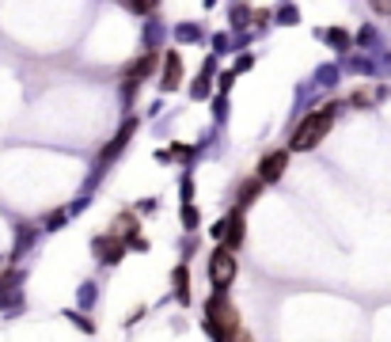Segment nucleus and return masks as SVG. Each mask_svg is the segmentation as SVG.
<instances>
[{
    "instance_id": "6ab92c4d",
    "label": "nucleus",
    "mask_w": 391,
    "mask_h": 342,
    "mask_svg": "<svg viewBox=\"0 0 391 342\" xmlns=\"http://www.w3.org/2000/svg\"><path fill=\"white\" fill-rule=\"evenodd\" d=\"M19 304H23V293H19V289L0 293V312H19Z\"/></svg>"
},
{
    "instance_id": "ddd939ff",
    "label": "nucleus",
    "mask_w": 391,
    "mask_h": 342,
    "mask_svg": "<svg viewBox=\"0 0 391 342\" xmlns=\"http://www.w3.org/2000/svg\"><path fill=\"white\" fill-rule=\"evenodd\" d=\"M160 42H164V23L160 19H149V23H144V53H156Z\"/></svg>"
},
{
    "instance_id": "bb28decb",
    "label": "nucleus",
    "mask_w": 391,
    "mask_h": 342,
    "mask_svg": "<svg viewBox=\"0 0 391 342\" xmlns=\"http://www.w3.org/2000/svg\"><path fill=\"white\" fill-rule=\"evenodd\" d=\"M277 23L293 27V23H296V8H289V4H285V8H277Z\"/></svg>"
},
{
    "instance_id": "a878e982",
    "label": "nucleus",
    "mask_w": 391,
    "mask_h": 342,
    "mask_svg": "<svg viewBox=\"0 0 391 342\" xmlns=\"http://www.w3.org/2000/svg\"><path fill=\"white\" fill-rule=\"evenodd\" d=\"M334 76H338V65H323V69L316 73L319 84H334Z\"/></svg>"
},
{
    "instance_id": "a211bd4d",
    "label": "nucleus",
    "mask_w": 391,
    "mask_h": 342,
    "mask_svg": "<svg viewBox=\"0 0 391 342\" xmlns=\"http://www.w3.org/2000/svg\"><path fill=\"white\" fill-rule=\"evenodd\" d=\"M175 38L178 42H198V38H202V27H198V23H178L175 27Z\"/></svg>"
},
{
    "instance_id": "0eeeda50",
    "label": "nucleus",
    "mask_w": 391,
    "mask_h": 342,
    "mask_svg": "<svg viewBox=\"0 0 391 342\" xmlns=\"http://www.w3.org/2000/svg\"><path fill=\"white\" fill-rule=\"evenodd\" d=\"M220 247L232 251V255L243 247V209H232L225 217V240H220Z\"/></svg>"
},
{
    "instance_id": "9d476101",
    "label": "nucleus",
    "mask_w": 391,
    "mask_h": 342,
    "mask_svg": "<svg viewBox=\"0 0 391 342\" xmlns=\"http://www.w3.org/2000/svg\"><path fill=\"white\" fill-rule=\"evenodd\" d=\"M171 289H175L178 304H190V270H186V262H178V267L171 270Z\"/></svg>"
},
{
    "instance_id": "f03ea898",
    "label": "nucleus",
    "mask_w": 391,
    "mask_h": 342,
    "mask_svg": "<svg viewBox=\"0 0 391 342\" xmlns=\"http://www.w3.org/2000/svg\"><path fill=\"white\" fill-rule=\"evenodd\" d=\"M240 327H243V319L236 312V304L228 301V293H209V301H205V331L209 335L217 342H228Z\"/></svg>"
},
{
    "instance_id": "20e7f679",
    "label": "nucleus",
    "mask_w": 391,
    "mask_h": 342,
    "mask_svg": "<svg viewBox=\"0 0 391 342\" xmlns=\"http://www.w3.org/2000/svg\"><path fill=\"white\" fill-rule=\"evenodd\" d=\"M133 134H137V118H126V126H122L118 129V134H114V141H110V145L103 149V152H99V164H95V175H92V179H87V186H92V183H99V179H103V168H107V164L110 160H114L118 156V152L122 149H126L129 145V137Z\"/></svg>"
},
{
    "instance_id": "cd10ccee",
    "label": "nucleus",
    "mask_w": 391,
    "mask_h": 342,
    "mask_svg": "<svg viewBox=\"0 0 391 342\" xmlns=\"http://www.w3.org/2000/svg\"><path fill=\"white\" fill-rule=\"evenodd\" d=\"M133 16H152L156 12V4H144V0H133V4H126Z\"/></svg>"
},
{
    "instance_id": "5701e85b",
    "label": "nucleus",
    "mask_w": 391,
    "mask_h": 342,
    "mask_svg": "<svg viewBox=\"0 0 391 342\" xmlns=\"http://www.w3.org/2000/svg\"><path fill=\"white\" fill-rule=\"evenodd\" d=\"M65 319H69V324H76V327L84 331V335H95V324H87L84 312H65Z\"/></svg>"
},
{
    "instance_id": "dca6fc26",
    "label": "nucleus",
    "mask_w": 391,
    "mask_h": 342,
    "mask_svg": "<svg viewBox=\"0 0 391 342\" xmlns=\"http://www.w3.org/2000/svg\"><path fill=\"white\" fill-rule=\"evenodd\" d=\"M190 99H213V80H209V76H198V80L190 84Z\"/></svg>"
},
{
    "instance_id": "f704fd0d",
    "label": "nucleus",
    "mask_w": 391,
    "mask_h": 342,
    "mask_svg": "<svg viewBox=\"0 0 391 342\" xmlns=\"http://www.w3.org/2000/svg\"><path fill=\"white\" fill-rule=\"evenodd\" d=\"M129 247H133V251H149V240L137 236V240H129Z\"/></svg>"
},
{
    "instance_id": "393cba45",
    "label": "nucleus",
    "mask_w": 391,
    "mask_h": 342,
    "mask_svg": "<svg viewBox=\"0 0 391 342\" xmlns=\"http://www.w3.org/2000/svg\"><path fill=\"white\" fill-rule=\"evenodd\" d=\"M232 84H236V69H228V73H220V84H217V95H228V92H232Z\"/></svg>"
},
{
    "instance_id": "4468645a",
    "label": "nucleus",
    "mask_w": 391,
    "mask_h": 342,
    "mask_svg": "<svg viewBox=\"0 0 391 342\" xmlns=\"http://www.w3.org/2000/svg\"><path fill=\"white\" fill-rule=\"evenodd\" d=\"M16 251H12V259H19V255H27V247L35 244V236H38V228H31V225H19L16 228Z\"/></svg>"
},
{
    "instance_id": "72a5a7b5",
    "label": "nucleus",
    "mask_w": 391,
    "mask_h": 342,
    "mask_svg": "<svg viewBox=\"0 0 391 342\" xmlns=\"http://www.w3.org/2000/svg\"><path fill=\"white\" fill-rule=\"evenodd\" d=\"M228 342H255V338L247 335V327H240V331H236V335H232Z\"/></svg>"
},
{
    "instance_id": "2eb2a0df",
    "label": "nucleus",
    "mask_w": 391,
    "mask_h": 342,
    "mask_svg": "<svg viewBox=\"0 0 391 342\" xmlns=\"http://www.w3.org/2000/svg\"><path fill=\"white\" fill-rule=\"evenodd\" d=\"M319 38H327L334 50H353V38L346 35V31H338V27H334V31H319Z\"/></svg>"
},
{
    "instance_id": "6e6552de",
    "label": "nucleus",
    "mask_w": 391,
    "mask_h": 342,
    "mask_svg": "<svg viewBox=\"0 0 391 342\" xmlns=\"http://www.w3.org/2000/svg\"><path fill=\"white\" fill-rule=\"evenodd\" d=\"M178 84H183V58H178V50H167V53H164V76H160V87H164V92H175Z\"/></svg>"
},
{
    "instance_id": "4be33fe9",
    "label": "nucleus",
    "mask_w": 391,
    "mask_h": 342,
    "mask_svg": "<svg viewBox=\"0 0 391 342\" xmlns=\"http://www.w3.org/2000/svg\"><path fill=\"white\" fill-rule=\"evenodd\" d=\"M61 225H69V209H53V213L46 217V233H58Z\"/></svg>"
},
{
    "instance_id": "b1692460",
    "label": "nucleus",
    "mask_w": 391,
    "mask_h": 342,
    "mask_svg": "<svg viewBox=\"0 0 391 342\" xmlns=\"http://www.w3.org/2000/svg\"><path fill=\"white\" fill-rule=\"evenodd\" d=\"M213 118L217 122H228V95H213Z\"/></svg>"
},
{
    "instance_id": "f8f14e48",
    "label": "nucleus",
    "mask_w": 391,
    "mask_h": 342,
    "mask_svg": "<svg viewBox=\"0 0 391 342\" xmlns=\"http://www.w3.org/2000/svg\"><path fill=\"white\" fill-rule=\"evenodd\" d=\"M259 191H262V183L255 179V175H251V179H243V183L236 186V209H247L255 198H259Z\"/></svg>"
},
{
    "instance_id": "473e14b6",
    "label": "nucleus",
    "mask_w": 391,
    "mask_h": 342,
    "mask_svg": "<svg viewBox=\"0 0 391 342\" xmlns=\"http://www.w3.org/2000/svg\"><path fill=\"white\" fill-rule=\"evenodd\" d=\"M156 205H160V202H156V198H144V202L137 205V213H152V209H156Z\"/></svg>"
},
{
    "instance_id": "7c9ffc66",
    "label": "nucleus",
    "mask_w": 391,
    "mask_h": 342,
    "mask_svg": "<svg viewBox=\"0 0 391 342\" xmlns=\"http://www.w3.org/2000/svg\"><path fill=\"white\" fill-rule=\"evenodd\" d=\"M251 65H255V53H240V58H236V76H240V73H247Z\"/></svg>"
},
{
    "instance_id": "39448f33",
    "label": "nucleus",
    "mask_w": 391,
    "mask_h": 342,
    "mask_svg": "<svg viewBox=\"0 0 391 342\" xmlns=\"http://www.w3.org/2000/svg\"><path fill=\"white\" fill-rule=\"evenodd\" d=\"M285 168H289V149H274V152H266V156L259 160L255 179H259L262 186H270V183H277L285 175Z\"/></svg>"
},
{
    "instance_id": "aec40b11",
    "label": "nucleus",
    "mask_w": 391,
    "mask_h": 342,
    "mask_svg": "<svg viewBox=\"0 0 391 342\" xmlns=\"http://www.w3.org/2000/svg\"><path fill=\"white\" fill-rule=\"evenodd\" d=\"M95 301H99V285H95V282H84V285H80V308L87 312Z\"/></svg>"
},
{
    "instance_id": "2f4dec72",
    "label": "nucleus",
    "mask_w": 391,
    "mask_h": 342,
    "mask_svg": "<svg viewBox=\"0 0 391 342\" xmlns=\"http://www.w3.org/2000/svg\"><path fill=\"white\" fill-rule=\"evenodd\" d=\"M178 191H183V202H190V198H194V179H190V175H183V183H178Z\"/></svg>"
},
{
    "instance_id": "9b49d317",
    "label": "nucleus",
    "mask_w": 391,
    "mask_h": 342,
    "mask_svg": "<svg viewBox=\"0 0 391 342\" xmlns=\"http://www.w3.org/2000/svg\"><path fill=\"white\" fill-rule=\"evenodd\" d=\"M110 236H118V240H137V213H118L114 217V225H110Z\"/></svg>"
},
{
    "instance_id": "7ed1b4c3",
    "label": "nucleus",
    "mask_w": 391,
    "mask_h": 342,
    "mask_svg": "<svg viewBox=\"0 0 391 342\" xmlns=\"http://www.w3.org/2000/svg\"><path fill=\"white\" fill-rule=\"evenodd\" d=\"M205 274H209V282H213V293H225L228 285L236 282L240 262H236V255H232V251H225V247H213V255H209V267H205Z\"/></svg>"
},
{
    "instance_id": "f257e3e1",
    "label": "nucleus",
    "mask_w": 391,
    "mask_h": 342,
    "mask_svg": "<svg viewBox=\"0 0 391 342\" xmlns=\"http://www.w3.org/2000/svg\"><path fill=\"white\" fill-rule=\"evenodd\" d=\"M338 110H342V103H327V107L311 110L308 118H300V126L293 129V137H289V152H311V149H316L319 141L331 134L334 114H338Z\"/></svg>"
},
{
    "instance_id": "c756f323",
    "label": "nucleus",
    "mask_w": 391,
    "mask_h": 342,
    "mask_svg": "<svg viewBox=\"0 0 391 342\" xmlns=\"http://www.w3.org/2000/svg\"><path fill=\"white\" fill-rule=\"evenodd\" d=\"M228 46H232V35H213V50L217 53H232Z\"/></svg>"
},
{
    "instance_id": "1a4fd4ad",
    "label": "nucleus",
    "mask_w": 391,
    "mask_h": 342,
    "mask_svg": "<svg viewBox=\"0 0 391 342\" xmlns=\"http://www.w3.org/2000/svg\"><path fill=\"white\" fill-rule=\"evenodd\" d=\"M156 65H160V53H141V58L126 69V84H137L141 87V80H149V76L156 73Z\"/></svg>"
},
{
    "instance_id": "423d86ee",
    "label": "nucleus",
    "mask_w": 391,
    "mask_h": 342,
    "mask_svg": "<svg viewBox=\"0 0 391 342\" xmlns=\"http://www.w3.org/2000/svg\"><path fill=\"white\" fill-rule=\"evenodd\" d=\"M92 251L99 255V262H103V267H114V262L126 259L129 244H126V240H118V236H110V233H103V236L92 240Z\"/></svg>"
},
{
    "instance_id": "c85d7f7f",
    "label": "nucleus",
    "mask_w": 391,
    "mask_h": 342,
    "mask_svg": "<svg viewBox=\"0 0 391 342\" xmlns=\"http://www.w3.org/2000/svg\"><path fill=\"white\" fill-rule=\"evenodd\" d=\"M373 99H376V92H368V87H361V92H357V95L350 99V103H353V107H368Z\"/></svg>"
},
{
    "instance_id": "412c9836",
    "label": "nucleus",
    "mask_w": 391,
    "mask_h": 342,
    "mask_svg": "<svg viewBox=\"0 0 391 342\" xmlns=\"http://www.w3.org/2000/svg\"><path fill=\"white\" fill-rule=\"evenodd\" d=\"M178 217H183L186 233H194V228H198V220H202V217H198V209H194V202H183V209H178Z\"/></svg>"
},
{
    "instance_id": "f3484780",
    "label": "nucleus",
    "mask_w": 391,
    "mask_h": 342,
    "mask_svg": "<svg viewBox=\"0 0 391 342\" xmlns=\"http://www.w3.org/2000/svg\"><path fill=\"white\" fill-rule=\"evenodd\" d=\"M23 282V270H0V293H12Z\"/></svg>"
}]
</instances>
